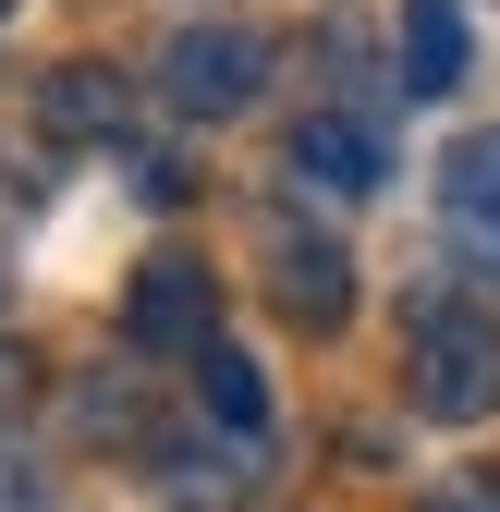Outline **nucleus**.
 I'll return each instance as SVG.
<instances>
[{
  "label": "nucleus",
  "mask_w": 500,
  "mask_h": 512,
  "mask_svg": "<svg viewBox=\"0 0 500 512\" xmlns=\"http://www.w3.org/2000/svg\"><path fill=\"white\" fill-rule=\"evenodd\" d=\"M403 403L427 427H476L500 415V317L464 305V293H427L415 330H403Z\"/></svg>",
  "instance_id": "1"
},
{
  "label": "nucleus",
  "mask_w": 500,
  "mask_h": 512,
  "mask_svg": "<svg viewBox=\"0 0 500 512\" xmlns=\"http://www.w3.org/2000/svg\"><path fill=\"white\" fill-rule=\"evenodd\" d=\"M257 86H269V37H257V25H183V37L159 49V98H171L183 122L257 110Z\"/></svg>",
  "instance_id": "2"
},
{
  "label": "nucleus",
  "mask_w": 500,
  "mask_h": 512,
  "mask_svg": "<svg viewBox=\"0 0 500 512\" xmlns=\"http://www.w3.org/2000/svg\"><path fill=\"white\" fill-rule=\"evenodd\" d=\"M122 330H135V354H208L220 342V281L196 256H147L135 293H122Z\"/></svg>",
  "instance_id": "3"
},
{
  "label": "nucleus",
  "mask_w": 500,
  "mask_h": 512,
  "mask_svg": "<svg viewBox=\"0 0 500 512\" xmlns=\"http://www.w3.org/2000/svg\"><path fill=\"white\" fill-rule=\"evenodd\" d=\"M269 293H281V317H293V330H342V317H354V256L318 232V220H269Z\"/></svg>",
  "instance_id": "4"
},
{
  "label": "nucleus",
  "mask_w": 500,
  "mask_h": 512,
  "mask_svg": "<svg viewBox=\"0 0 500 512\" xmlns=\"http://www.w3.org/2000/svg\"><path fill=\"white\" fill-rule=\"evenodd\" d=\"M293 183H318V196H379L391 183V147L366 110H305L293 122Z\"/></svg>",
  "instance_id": "5"
},
{
  "label": "nucleus",
  "mask_w": 500,
  "mask_h": 512,
  "mask_svg": "<svg viewBox=\"0 0 500 512\" xmlns=\"http://www.w3.org/2000/svg\"><path fill=\"white\" fill-rule=\"evenodd\" d=\"M440 220H452V244L476 256V269H500V122L440 159Z\"/></svg>",
  "instance_id": "6"
},
{
  "label": "nucleus",
  "mask_w": 500,
  "mask_h": 512,
  "mask_svg": "<svg viewBox=\"0 0 500 512\" xmlns=\"http://www.w3.org/2000/svg\"><path fill=\"white\" fill-rule=\"evenodd\" d=\"M37 122L74 135V147H110V135H135V86H122L110 61H61V74L37 86Z\"/></svg>",
  "instance_id": "7"
},
{
  "label": "nucleus",
  "mask_w": 500,
  "mask_h": 512,
  "mask_svg": "<svg viewBox=\"0 0 500 512\" xmlns=\"http://www.w3.org/2000/svg\"><path fill=\"white\" fill-rule=\"evenodd\" d=\"M464 0H403V86L415 98H452L464 86Z\"/></svg>",
  "instance_id": "8"
},
{
  "label": "nucleus",
  "mask_w": 500,
  "mask_h": 512,
  "mask_svg": "<svg viewBox=\"0 0 500 512\" xmlns=\"http://www.w3.org/2000/svg\"><path fill=\"white\" fill-rule=\"evenodd\" d=\"M196 391H208V415L244 439V452H269V378L244 366L232 342H208V354H196Z\"/></svg>",
  "instance_id": "9"
},
{
  "label": "nucleus",
  "mask_w": 500,
  "mask_h": 512,
  "mask_svg": "<svg viewBox=\"0 0 500 512\" xmlns=\"http://www.w3.org/2000/svg\"><path fill=\"white\" fill-rule=\"evenodd\" d=\"M415 512H500V464H464V476H440Z\"/></svg>",
  "instance_id": "10"
},
{
  "label": "nucleus",
  "mask_w": 500,
  "mask_h": 512,
  "mask_svg": "<svg viewBox=\"0 0 500 512\" xmlns=\"http://www.w3.org/2000/svg\"><path fill=\"white\" fill-rule=\"evenodd\" d=\"M0 512H25V464L13 452H0Z\"/></svg>",
  "instance_id": "11"
},
{
  "label": "nucleus",
  "mask_w": 500,
  "mask_h": 512,
  "mask_svg": "<svg viewBox=\"0 0 500 512\" xmlns=\"http://www.w3.org/2000/svg\"><path fill=\"white\" fill-rule=\"evenodd\" d=\"M0 13H13V0H0Z\"/></svg>",
  "instance_id": "12"
}]
</instances>
